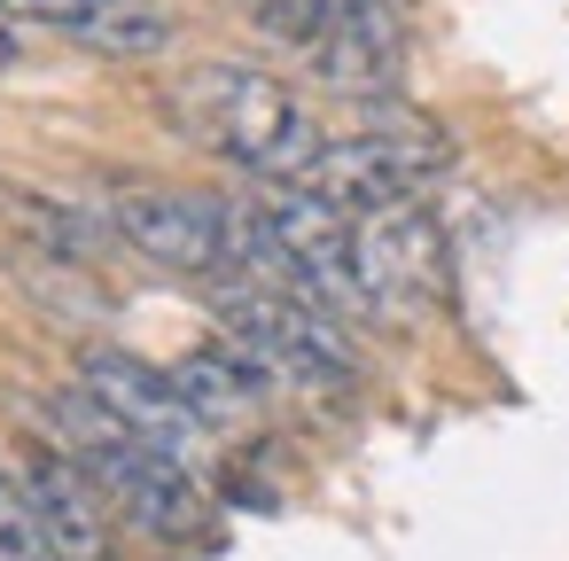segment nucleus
I'll list each match as a JSON object with an SVG mask.
<instances>
[{
  "mask_svg": "<svg viewBox=\"0 0 569 561\" xmlns=\"http://www.w3.org/2000/svg\"><path fill=\"white\" fill-rule=\"evenodd\" d=\"M164 118L196 149H211L219 164H234L258 188L312 180V164L328 149L312 102L289 79L258 71V63H196V71H180L172 94H164Z\"/></svg>",
  "mask_w": 569,
  "mask_h": 561,
  "instance_id": "1",
  "label": "nucleus"
},
{
  "mask_svg": "<svg viewBox=\"0 0 569 561\" xmlns=\"http://www.w3.org/2000/svg\"><path fill=\"white\" fill-rule=\"evenodd\" d=\"M40 429H48V444H63V452L94 475V491L110 499V514H126L141 538H188V530H203L196 468H180V460H164L157 444H141V437H133L102 398H87L79 382L40 405Z\"/></svg>",
  "mask_w": 569,
  "mask_h": 561,
  "instance_id": "2",
  "label": "nucleus"
},
{
  "mask_svg": "<svg viewBox=\"0 0 569 561\" xmlns=\"http://www.w3.org/2000/svg\"><path fill=\"white\" fill-rule=\"evenodd\" d=\"M219 328H227V343L273 390L343 398L359 382V359L343 343V320L320 312V304H297V297H273V289H219Z\"/></svg>",
  "mask_w": 569,
  "mask_h": 561,
  "instance_id": "3",
  "label": "nucleus"
},
{
  "mask_svg": "<svg viewBox=\"0 0 569 561\" xmlns=\"http://www.w3.org/2000/svg\"><path fill=\"white\" fill-rule=\"evenodd\" d=\"M250 17L297 48L336 94H390L406 63V32L390 0H250Z\"/></svg>",
  "mask_w": 569,
  "mask_h": 561,
  "instance_id": "4",
  "label": "nucleus"
},
{
  "mask_svg": "<svg viewBox=\"0 0 569 561\" xmlns=\"http://www.w3.org/2000/svg\"><path fill=\"white\" fill-rule=\"evenodd\" d=\"M250 211H258V227L273 234V250L289 258V273H297V289H305V304H320V312H375V297H367V266H359V219L343 211V203H328L312 180H281V188H258L250 196Z\"/></svg>",
  "mask_w": 569,
  "mask_h": 561,
  "instance_id": "5",
  "label": "nucleus"
},
{
  "mask_svg": "<svg viewBox=\"0 0 569 561\" xmlns=\"http://www.w3.org/2000/svg\"><path fill=\"white\" fill-rule=\"evenodd\" d=\"M102 227L118 242H133L149 266L180 273V281H227V203L219 196L118 180L102 196Z\"/></svg>",
  "mask_w": 569,
  "mask_h": 561,
  "instance_id": "6",
  "label": "nucleus"
},
{
  "mask_svg": "<svg viewBox=\"0 0 569 561\" xmlns=\"http://www.w3.org/2000/svg\"><path fill=\"white\" fill-rule=\"evenodd\" d=\"M445 172V141L413 118V126H367L351 141H328L312 164V188L328 203H343L351 219H375L390 203H421V188Z\"/></svg>",
  "mask_w": 569,
  "mask_h": 561,
  "instance_id": "7",
  "label": "nucleus"
},
{
  "mask_svg": "<svg viewBox=\"0 0 569 561\" xmlns=\"http://www.w3.org/2000/svg\"><path fill=\"white\" fill-rule=\"evenodd\" d=\"M79 390L102 398V405H110L141 444H157L164 460H180V468L203 460V437H211V429L188 413L172 367H149V359L126 351V343H87V351H79Z\"/></svg>",
  "mask_w": 569,
  "mask_h": 561,
  "instance_id": "8",
  "label": "nucleus"
},
{
  "mask_svg": "<svg viewBox=\"0 0 569 561\" xmlns=\"http://www.w3.org/2000/svg\"><path fill=\"white\" fill-rule=\"evenodd\" d=\"M359 266H367L375 312H429L452 289V250L429 203H390L359 219Z\"/></svg>",
  "mask_w": 569,
  "mask_h": 561,
  "instance_id": "9",
  "label": "nucleus"
},
{
  "mask_svg": "<svg viewBox=\"0 0 569 561\" xmlns=\"http://www.w3.org/2000/svg\"><path fill=\"white\" fill-rule=\"evenodd\" d=\"M17 483H24V499H32V514H40L48 545H56V561H118V553H110V499L94 491V475H87L63 444L40 437V444L24 452Z\"/></svg>",
  "mask_w": 569,
  "mask_h": 561,
  "instance_id": "10",
  "label": "nucleus"
},
{
  "mask_svg": "<svg viewBox=\"0 0 569 561\" xmlns=\"http://www.w3.org/2000/svg\"><path fill=\"white\" fill-rule=\"evenodd\" d=\"M172 382H180V398H188V413L219 437V429H242V421H258V405L273 398V382L234 351V343H203V351H188L180 367H172Z\"/></svg>",
  "mask_w": 569,
  "mask_h": 561,
  "instance_id": "11",
  "label": "nucleus"
},
{
  "mask_svg": "<svg viewBox=\"0 0 569 561\" xmlns=\"http://www.w3.org/2000/svg\"><path fill=\"white\" fill-rule=\"evenodd\" d=\"M79 48H94V56H164V48H172V17L141 9V0H118V9H110Z\"/></svg>",
  "mask_w": 569,
  "mask_h": 561,
  "instance_id": "12",
  "label": "nucleus"
},
{
  "mask_svg": "<svg viewBox=\"0 0 569 561\" xmlns=\"http://www.w3.org/2000/svg\"><path fill=\"white\" fill-rule=\"evenodd\" d=\"M0 561H56V545H48V530H40L17 468H0Z\"/></svg>",
  "mask_w": 569,
  "mask_h": 561,
  "instance_id": "13",
  "label": "nucleus"
},
{
  "mask_svg": "<svg viewBox=\"0 0 569 561\" xmlns=\"http://www.w3.org/2000/svg\"><path fill=\"white\" fill-rule=\"evenodd\" d=\"M110 9H118V0H0L9 24H48V32H71V40H87Z\"/></svg>",
  "mask_w": 569,
  "mask_h": 561,
  "instance_id": "14",
  "label": "nucleus"
},
{
  "mask_svg": "<svg viewBox=\"0 0 569 561\" xmlns=\"http://www.w3.org/2000/svg\"><path fill=\"white\" fill-rule=\"evenodd\" d=\"M17 56H24V40H17V24L0 17V71H17Z\"/></svg>",
  "mask_w": 569,
  "mask_h": 561,
  "instance_id": "15",
  "label": "nucleus"
}]
</instances>
